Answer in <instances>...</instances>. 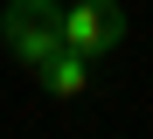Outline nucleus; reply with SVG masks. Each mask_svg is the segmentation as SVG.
I'll use <instances>...</instances> for the list:
<instances>
[{"label":"nucleus","instance_id":"obj_1","mask_svg":"<svg viewBox=\"0 0 153 139\" xmlns=\"http://www.w3.org/2000/svg\"><path fill=\"white\" fill-rule=\"evenodd\" d=\"M0 49H7L21 70H42L49 56L63 49V7L56 0H7V14H0Z\"/></svg>","mask_w":153,"mask_h":139},{"label":"nucleus","instance_id":"obj_2","mask_svg":"<svg viewBox=\"0 0 153 139\" xmlns=\"http://www.w3.org/2000/svg\"><path fill=\"white\" fill-rule=\"evenodd\" d=\"M125 35H132V21H125L118 0H70V7H63V49L91 56V63H97V56H118Z\"/></svg>","mask_w":153,"mask_h":139},{"label":"nucleus","instance_id":"obj_3","mask_svg":"<svg viewBox=\"0 0 153 139\" xmlns=\"http://www.w3.org/2000/svg\"><path fill=\"white\" fill-rule=\"evenodd\" d=\"M35 77H42V91H49V97H84V91H91V56L56 49V56H49Z\"/></svg>","mask_w":153,"mask_h":139}]
</instances>
